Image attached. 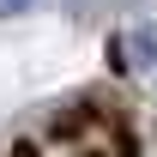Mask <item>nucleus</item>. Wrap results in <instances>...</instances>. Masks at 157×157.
Masks as SVG:
<instances>
[{"label": "nucleus", "mask_w": 157, "mask_h": 157, "mask_svg": "<svg viewBox=\"0 0 157 157\" xmlns=\"http://www.w3.org/2000/svg\"><path fill=\"white\" fill-rule=\"evenodd\" d=\"M30 0H0V18H12V12H24Z\"/></svg>", "instance_id": "nucleus-1"}]
</instances>
